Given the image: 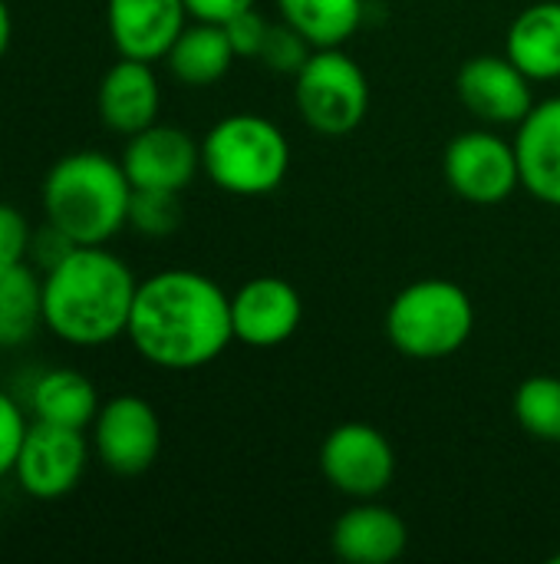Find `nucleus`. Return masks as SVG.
Masks as SVG:
<instances>
[{
  "instance_id": "f257e3e1",
  "label": "nucleus",
  "mask_w": 560,
  "mask_h": 564,
  "mask_svg": "<svg viewBox=\"0 0 560 564\" xmlns=\"http://www.w3.org/2000/svg\"><path fill=\"white\" fill-rule=\"evenodd\" d=\"M129 340L162 370H198L234 340L231 297L205 274L172 268L139 284Z\"/></svg>"
},
{
  "instance_id": "f03ea898",
  "label": "nucleus",
  "mask_w": 560,
  "mask_h": 564,
  "mask_svg": "<svg viewBox=\"0 0 560 564\" xmlns=\"http://www.w3.org/2000/svg\"><path fill=\"white\" fill-rule=\"evenodd\" d=\"M129 264L102 245H79L43 274V324L73 347H99L129 330L135 304Z\"/></svg>"
},
{
  "instance_id": "7ed1b4c3",
  "label": "nucleus",
  "mask_w": 560,
  "mask_h": 564,
  "mask_svg": "<svg viewBox=\"0 0 560 564\" xmlns=\"http://www.w3.org/2000/svg\"><path fill=\"white\" fill-rule=\"evenodd\" d=\"M132 182L122 162L102 152L63 155L43 178V212L76 245H106L129 225Z\"/></svg>"
},
{
  "instance_id": "20e7f679",
  "label": "nucleus",
  "mask_w": 560,
  "mask_h": 564,
  "mask_svg": "<svg viewBox=\"0 0 560 564\" xmlns=\"http://www.w3.org/2000/svg\"><path fill=\"white\" fill-rule=\"evenodd\" d=\"M290 169L287 135L257 112L224 116L201 139V172L231 195L261 198L281 188Z\"/></svg>"
},
{
  "instance_id": "39448f33",
  "label": "nucleus",
  "mask_w": 560,
  "mask_h": 564,
  "mask_svg": "<svg viewBox=\"0 0 560 564\" xmlns=\"http://www.w3.org/2000/svg\"><path fill=\"white\" fill-rule=\"evenodd\" d=\"M472 330L475 304L446 278L403 288L386 311V337L409 360H446L469 344Z\"/></svg>"
},
{
  "instance_id": "423d86ee",
  "label": "nucleus",
  "mask_w": 560,
  "mask_h": 564,
  "mask_svg": "<svg viewBox=\"0 0 560 564\" xmlns=\"http://www.w3.org/2000/svg\"><path fill=\"white\" fill-rule=\"evenodd\" d=\"M300 119L320 135H347L370 112V79L340 46H320L294 76Z\"/></svg>"
},
{
  "instance_id": "0eeeda50",
  "label": "nucleus",
  "mask_w": 560,
  "mask_h": 564,
  "mask_svg": "<svg viewBox=\"0 0 560 564\" xmlns=\"http://www.w3.org/2000/svg\"><path fill=\"white\" fill-rule=\"evenodd\" d=\"M442 172L449 188L472 205H502L521 185L515 142H505L498 132L469 129L455 135L446 149Z\"/></svg>"
},
{
  "instance_id": "6e6552de",
  "label": "nucleus",
  "mask_w": 560,
  "mask_h": 564,
  "mask_svg": "<svg viewBox=\"0 0 560 564\" xmlns=\"http://www.w3.org/2000/svg\"><path fill=\"white\" fill-rule=\"evenodd\" d=\"M320 473L340 496L376 499L396 476V453L376 426L340 423L320 446Z\"/></svg>"
},
{
  "instance_id": "1a4fd4ad",
  "label": "nucleus",
  "mask_w": 560,
  "mask_h": 564,
  "mask_svg": "<svg viewBox=\"0 0 560 564\" xmlns=\"http://www.w3.org/2000/svg\"><path fill=\"white\" fill-rule=\"evenodd\" d=\"M92 443L102 466L116 476H142L155 466L162 449V423L149 400L122 393L99 406L92 420Z\"/></svg>"
},
{
  "instance_id": "9d476101",
  "label": "nucleus",
  "mask_w": 560,
  "mask_h": 564,
  "mask_svg": "<svg viewBox=\"0 0 560 564\" xmlns=\"http://www.w3.org/2000/svg\"><path fill=\"white\" fill-rule=\"evenodd\" d=\"M86 469V440L83 430H66L36 420L26 426L20 456H17V482L33 499H63L69 496Z\"/></svg>"
},
{
  "instance_id": "9b49d317",
  "label": "nucleus",
  "mask_w": 560,
  "mask_h": 564,
  "mask_svg": "<svg viewBox=\"0 0 560 564\" xmlns=\"http://www.w3.org/2000/svg\"><path fill=\"white\" fill-rule=\"evenodd\" d=\"M531 83L535 79L508 53L472 56L455 76L462 106L488 126H521V119L535 109Z\"/></svg>"
},
{
  "instance_id": "f8f14e48",
  "label": "nucleus",
  "mask_w": 560,
  "mask_h": 564,
  "mask_svg": "<svg viewBox=\"0 0 560 564\" xmlns=\"http://www.w3.org/2000/svg\"><path fill=\"white\" fill-rule=\"evenodd\" d=\"M304 321V301L300 291L274 274L251 278L248 284L231 294V324L234 340L248 347H281L287 344Z\"/></svg>"
},
{
  "instance_id": "ddd939ff",
  "label": "nucleus",
  "mask_w": 560,
  "mask_h": 564,
  "mask_svg": "<svg viewBox=\"0 0 560 564\" xmlns=\"http://www.w3.org/2000/svg\"><path fill=\"white\" fill-rule=\"evenodd\" d=\"M122 169L132 188L182 192L201 169V145L185 129L152 122L149 129L129 135Z\"/></svg>"
},
{
  "instance_id": "4468645a",
  "label": "nucleus",
  "mask_w": 560,
  "mask_h": 564,
  "mask_svg": "<svg viewBox=\"0 0 560 564\" xmlns=\"http://www.w3.org/2000/svg\"><path fill=\"white\" fill-rule=\"evenodd\" d=\"M185 0H106V23L119 56L155 63L165 59L178 33L188 26Z\"/></svg>"
},
{
  "instance_id": "2eb2a0df",
  "label": "nucleus",
  "mask_w": 560,
  "mask_h": 564,
  "mask_svg": "<svg viewBox=\"0 0 560 564\" xmlns=\"http://www.w3.org/2000/svg\"><path fill=\"white\" fill-rule=\"evenodd\" d=\"M330 545L333 555L347 564H393L409 545V529L393 509L363 499L337 519Z\"/></svg>"
},
{
  "instance_id": "dca6fc26",
  "label": "nucleus",
  "mask_w": 560,
  "mask_h": 564,
  "mask_svg": "<svg viewBox=\"0 0 560 564\" xmlns=\"http://www.w3.org/2000/svg\"><path fill=\"white\" fill-rule=\"evenodd\" d=\"M96 106L102 122L119 135H135L149 129L158 119L162 106V89L152 73V63L122 56L116 66H109L99 83Z\"/></svg>"
},
{
  "instance_id": "f3484780",
  "label": "nucleus",
  "mask_w": 560,
  "mask_h": 564,
  "mask_svg": "<svg viewBox=\"0 0 560 564\" xmlns=\"http://www.w3.org/2000/svg\"><path fill=\"white\" fill-rule=\"evenodd\" d=\"M521 185L545 205L560 208V96L535 102L515 135Z\"/></svg>"
},
{
  "instance_id": "a211bd4d",
  "label": "nucleus",
  "mask_w": 560,
  "mask_h": 564,
  "mask_svg": "<svg viewBox=\"0 0 560 564\" xmlns=\"http://www.w3.org/2000/svg\"><path fill=\"white\" fill-rule=\"evenodd\" d=\"M505 53L535 79H560V0L525 7L505 40Z\"/></svg>"
},
{
  "instance_id": "6ab92c4d",
  "label": "nucleus",
  "mask_w": 560,
  "mask_h": 564,
  "mask_svg": "<svg viewBox=\"0 0 560 564\" xmlns=\"http://www.w3.org/2000/svg\"><path fill=\"white\" fill-rule=\"evenodd\" d=\"M234 46L224 33V23H208L198 20L195 26H185L172 50L165 53V63L172 76L185 86H211L218 83L231 63H234Z\"/></svg>"
},
{
  "instance_id": "aec40b11",
  "label": "nucleus",
  "mask_w": 560,
  "mask_h": 564,
  "mask_svg": "<svg viewBox=\"0 0 560 564\" xmlns=\"http://www.w3.org/2000/svg\"><path fill=\"white\" fill-rule=\"evenodd\" d=\"M30 406H33V416L43 423L86 430L92 426L102 403L96 397V387L79 370H50L36 380L30 393Z\"/></svg>"
},
{
  "instance_id": "412c9836",
  "label": "nucleus",
  "mask_w": 560,
  "mask_h": 564,
  "mask_svg": "<svg viewBox=\"0 0 560 564\" xmlns=\"http://www.w3.org/2000/svg\"><path fill=\"white\" fill-rule=\"evenodd\" d=\"M43 324V281L26 261L0 264V347L26 344Z\"/></svg>"
},
{
  "instance_id": "4be33fe9",
  "label": "nucleus",
  "mask_w": 560,
  "mask_h": 564,
  "mask_svg": "<svg viewBox=\"0 0 560 564\" xmlns=\"http://www.w3.org/2000/svg\"><path fill=\"white\" fill-rule=\"evenodd\" d=\"M277 10L317 50L343 46L363 23V0H277Z\"/></svg>"
},
{
  "instance_id": "5701e85b",
  "label": "nucleus",
  "mask_w": 560,
  "mask_h": 564,
  "mask_svg": "<svg viewBox=\"0 0 560 564\" xmlns=\"http://www.w3.org/2000/svg\"><path fill=\"white\" fill-rule=\"evenodd\" d=\"M515 420L531 440L560 446V377H528L515 393Z\"/></svg>"
},
{
  "instance_id": "b1692460",
  "label": "nucleus",
  "mask_w": 560,
  "mask_h": 564,
  "mask_svg": "<svg viewBox=\"0 0 560 564\" xmlns=\"http://www.w3.org/2000/svg\"><path fill=\"white\" fill-rule=\"evenodd\" d=\"M129 225L149 238H165L182 225V202L178 192L162 188H132L129 202Z\"/></svg>"
},
{
  "instance_id": "393cba45",
  "label": "nucleus",
  "mask_w": 560,
  "mask_h": 564,
  "mask_svg": "<svg viewBox=\"0 0 560 564\" xmlns=\"http://www.w3.org/2000/svg\"><path fill=\"white\" fill-rule=\"evenodd\" d=\"M317 46H310L307 36H300L290 23H271L267 30V40H264V50L257 59H264V66H271L274 73H287V76H297V69L307 63V56L314 53Z\"/></svg>"
},
{
  "instance_id": "a878e982",
  "label": "nucleus",
  "mask_w": 560,
  "mask_h": 564,
  "mask_svg": "<svg viewBox=\"0 0 560 564\" xmlns=\"http://www.w3.org/2000/svg\"><path fill=\"white\" fill-rule=\"evenodd\" d=\"M76 248H79V245H76L66 231H59L53 221H46L40 231H33L26 258L33 261V268H43V274H46V271H53L63 258H69Z\"/></svg>"
},
{
  "instance_id": "bb28decb",
  "label": "nucleus",
  "mask_w": 560,
  "mask_h": 564,
  "mask_svg": "<svg viewBox=\"0 0 560 564\" xmlns=\"http://www.w3.org/2000/svg\"><path fill=\"white\" fill-rule=\"evenodd\" d=\"M23 436H26V423H23L20 406L7 393H0V479L13 473Z\"/></svg>"
},
{
  "instance_id": "cd10ccee",
  "label": "nucleus",
  "mask_w": 560,
  "mask_h": 564,
  "mask_svg": "<svg viewBox=\"0 0 560 564\" xmlns=\"http://www.w3.org/2000/svg\"><path fill=\"white\" fill-rule=\"evenodd\" d=\"M267 30H271V23L254 7L244 10V13H238V17H231L224 23V33H228V40H231V46H234L238 56H261L264 40H267Z\"/></svg>"
},
{
  "instance_id": "c85d7f7f",
  "label": "nucleus",
  "mask_w": 560,
  "mask_h": 564,
  "mask_svg": "<svg viewBox=\"0 0 560 564\" xmlns=\"http://www.w3.org/2000/svg\"><path fill=\"white\" fill-rule=\"evenodd\" d=\"M30 238H33V231H30L26 218L13 205L0 202V264L26 261Z\"/></svg>"
},
{
  "instance_id": "c756f323",
  "label": "nucleus",
  "mask_w": 560,
  "mask_h": 564,
  "mask_svg": "<svg viewBox=\"0 0 560 564\" xmlns=\"http://www.w3.org/2000/svg\"><path fill=\"white\" fill-rule=\"evenodd\" d=\"M188 13L195 20H208V23H228L231 17L257 7V0H185Z\"/></svg>"
},
{
  "instance_id": "7c9ffc66",
  "label": "nucleus",
  "mask_w": 560,
  "mask_h": 564,
  "mask_svg": "<svg viewBox=\"0 0 560 564\" xmlns=\"http://www.w3.org/2000/svg\"><path fill=\"white\" fill-rule=\"evenodd\" d=\"M10 36H13V17H10L7 3L0 0V56H3L7 46H10Z\"/></svg>"
}]
</instances>
